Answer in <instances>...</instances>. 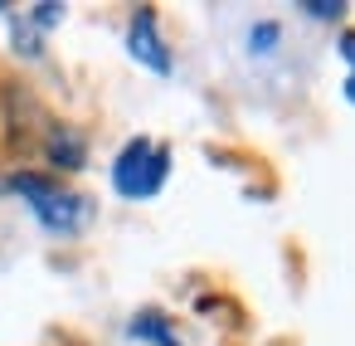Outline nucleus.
<instances>
[{
	"instance_id": "1",
	"label": "nucleus",
	"mask_w": 355,
	"mask_h": 346,
	"mask_svg": "<svg viewBox=\"0 0 355 346\" xmlns=\"http://www.w3.org/2000/svg\"><path fill=\"white\" fill-rule=\"evenodd\" d=\"M166 176H171V151L156 147V142H146V137L127 142L122 156H117V166H112V186L127 200H151L166 186Z\"/></svg>"
},
{
	"instance_id": "2",
	"label": "nucleus",
	"mask_w": 355,
	"mask_h": 346,
	"mask_svg": "<svg viewBox=\"0 0 355 346\" xmlns=\"http://www.w3.org/2000/svg\"><path fill=\"white\" fill-rule=\"evenodd\" d=\"M10 190H20V195L30 200L35 220H40L44 229H54V234H73V229L83 224V215H88V205H83L73 190L54 186L49 176H30V171H20V176L10 181Z\"/></svg>"
},
{
	"instance_id": "3",
	"label": "nucleus",
	"mask_w": 355,
	"mask_h": 346,
	"mask_svg": "<svg viewBox=\"0 0 355 346\" xmlns=\"http://www.w3.org/2000/svg\"><path fill=\"white\" fill-rule=\"evenodd\" d=\"M127 49H132V59L146 64L151 74H171V54H166V44H161V35H156V15H151V10H137V15H132Z\"/></svg>"
},
{
	"instance_id": "4",
	"label": "nucleus",
	"mask_w": 355,
	"mask_h": 346,
	"mask_svg": "<svg viewBox=\"0 0 355 346\" xmlns=\"http://www.w3.org/2000/svg\"><path fill=\"white\" fill-rule=\"evenodd\" d=\"M49 156H54L59 166H78V161H83V142H78L69 127H59L54 142H49Z\"/></svg>"
},
{
	"instance_id": "5",
	"label": "nucleus",
	"mask_w": 355,
	"mask_h": 346,
	"mask_svg": "<svg viewBox=\"0 0 355 346\" xmlns=\"http://www.w3.org/2000/svg\"><path fill=\"white\" fill-rule=\"evenodd\" d=\"M132 336H146V341H156V346H180V341L166 331L161 317H137V322H132Z\"/></svg>"
},
{
	"instance_id": "6",
	"label": "nucleus",
	"mask_w": 355,
	"mask_h": 346,
	"mask_svg": "<svg viewBox=\"0 0 355 346\" xmlns=\"http://www.w3.org/2000/svg\"><path fill=\"white\" fill-rule=\"evenodd\" d=\"M302 10L316 15V20H336V15H345V0H306Z\"/></svg>"
},
{
	"instance_id": "7",
	"label": "nucleus",
	"mask_w": 355,
	"mask_h": 346,
	"mask_svg": "<svg viewBox=\"0 0 355 346\" xmlns=\"http://www.w3.org/2000/svg\"><path fill=\"white\" fill-rule=\"evenodd\" d=\"M59 15H64V6H35V25H40V30L59 25Z\"/></svg>"
},
{
	"instance_id": "8",
	"label": "nucleus",
	"mask_w": 355,
	"mask_h": 346,
	"mask_svg": "<svg viewBox=\"0 0 355 346\" xmlns=\"http://www.w3.org/2000/svg\"><path fill=\"white\" fill-rule=\"evenodd\" d=\"M277 40V25H258L253 30V44H258V54H268V44Z\"/></svg>"
},
{
	"instance_id": "9",
	"label": "nucleus",
	"mask_w": 355,
	"mask_h": 346,
	"mask_svg": "<svg viewBox=\"0 0 355 346\" xmlns=\"http://www.w3.org/2000/svg\"><path fill=\"white\" fill-rule=\"evenodd\" d=\"M340 54H345V64H350V69H355V30H350V35H345V40H340Z\"/></svg>"
},
{
	"instance_id": "10",
	"label": "nucleus",
	"mask_w": 355,
	"mask_h": 346,
	"mask_svg": "<svg viewBox=\"0 0 355 346\" xmlns=\"http://www.w3.org/2000/svg\"><path fill=\"white\" fill-rule=\"evenodd\" d=\"M345 98H350V103H355V74H350V83H345Z\"/></svg>"
}]
</instances>
